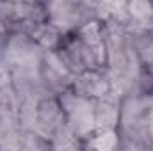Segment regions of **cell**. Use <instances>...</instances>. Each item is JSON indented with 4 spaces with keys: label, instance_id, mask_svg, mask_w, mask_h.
Returning <instances> with one entry per match:
<instances>
[{
    "label": "cell",
    "instance_id": "6da1fadb",
    "mask_svg": "<svg viewBox=\"0 0 153 151\" xmlns=\"http://www.w3.org/2000/svg\"><path fill=\"white\" fill-rule=\"evenodd\" d=\"M132 13L139 18H146L152 13V5L146 0H134L132 2Z\"/></svg>",
    "mask_w": 153,
    "mask_h": 151
},
{
    "label": "cell",
    "instance_id": "7a4b0ae2",
    "mask_svg": "<svg viewBox=\"0 0 153 151\" xmlns=\"http://www.w3.org/2000/svg\"><path fill=\"white\" fill-rule=\"evenodd\" d=\"M100 148H105V150H109V148H112L116 144V139H114V135L112 133H107V135H102L100 137V141L96 142Z\"/></svg>",
    "mask_w": 153,
    "mask_h": 151
}]
</instances>
